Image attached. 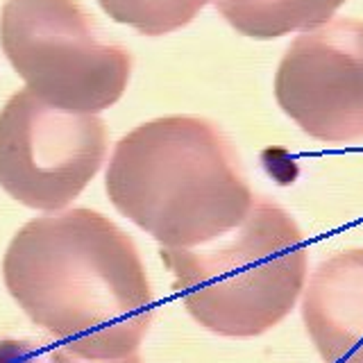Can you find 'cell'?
Segmentation results:
<instances>
[{"label": "cell", "instance_id": "obj_1", "mask_svg": "<svg viewBox=\"0 0 363 363\" xmlns=\"http://www.w3.org/2000/svg\"><path fill=\"white\" fill-rule=\"evenodd\" d=\"M3 277L30 320L84 359L134 354L155 318L139 250L94 209L23 225L5 252Z\"/></svg>", "mask_w": 363, "mask_h": 363}, {"label": "cell", "instance_id": "obj_2", "mask_svg": "<svg viewBox=\"0 0 363 363\" xmlns=\"http://www.w3.org/2000/svg\"><path fill=\"white\" fill-rule=\"evenodd\" d=\"M107 196L164 247H200L238 227L255 196L232 143L211 121L164 116L116 143Z\"/></svg>", "mask_w": 363, "mask_h": 363}, {"label": "cell", "instance_id": "obj_3", "mask_svg": "<svg viewBox=\"0 0 363 363\" xmlns=\"http://www.w3.org/2000/svg\"><path fill=\"white\" fill-rule=\"evenodd\" d=\"M186 311L218 336L252 338L279 325L306 279V243L279 204L255 198L245 220L200 247H162Z\"/></svg>", "mask_w": 363, "mask_h": 363}, {"label": "cell", "instance_id": "obj_4", "mask_svg": "<svg viewBox=\"0 0 363 363\" xmlns=\"http://www.w3.org/2000/svg\"><path fill=\"white\" fill-rule=\"evenodd\" d=\"M0 45L32 94L66 111L109 109L130 82L132 55L102 39L77 0H7Z\"/></svg>", "mask_w": 363, "mask_h": 363}, {"label": "cell", "instance_id": "obj_5", "mask_svg": "<svg viewBox=\"0 0 363 363\" xmlns=\"http://www.w3.org/2000/svg\"><path fill=\"white\" fill-rule=\"evenodd\" d=\"M107 128L94 113L48 105L21 89L0 109V189L30 209L57 211L96 177Z\"/></svg>", "mask_w": 363, "mask_h": 363}, {"label": "cell", "instance_id": "obj_6", "mask_svg": "<svg viewBox=\"0 0 363 363\" xmlns=\"http://www.w3.org/2000/svg\"><path fill=\"white\" fill-rule=\"evenodd\" d=\"M275 98L315 141L363 139V21L332 18L300 34L277 66Z\"/></svg>", "mask_w": 363, "mask_h": 363}, {"label": "cell", "instance_id": "obj_7", "mask_svg": "<svg viewBox=\"0 0 363 363\" xmlns=\"http://www.w3.org/2000/svg\"><path fill=\"white\" fill-rule=\"evenodd\" d=\"M302 318L325 363H363V247L340 250L315 268Z\"/></svg>", "mask_w": 363, "mask_h": 363}, {"label": "cell", "instance_id": "obj_8", "mask_svg": "<svg viewBox=\"0 0 363 363\" xmlns=\"http://www.w3.org/2000/svg\"><path fill=\"white\" fill-rule=\"evenodd\" d=\"M345 0H213L216 9L243 37L268 41L309 32L334 18Z\"/></svg>", "mask_w": 363, "mask_h": 363}, {"label": "cell", "instance_id": "obj_9", "mask_svg": "<svg viewBox=\"0 0 363 363\" xmlns=\"http://www.w3.org/2000/svg\"><path fill=\"white\" fill-rule=\"evenodd\" d=\"M207 3L211 0H98L109 18L145 37H162L189 26Z\"/></svg>", "mask_w": 363, "mask_h": 363}, {"label": "cell", "instance_id": "obj_10", "mask_svg": "<svg viewBox=\"0 0 363 363\" xmlns=\"http://www.w3.org/2000/svg\"><path fill=\"white\" fill-rule=\"evenodd\" d=\"M0 363H143L141 357L130 354L123 359H84L71 350L48 340H3Z\"/></svg>", "mask_w": 363, "mask_h": 363}]
</instances>
